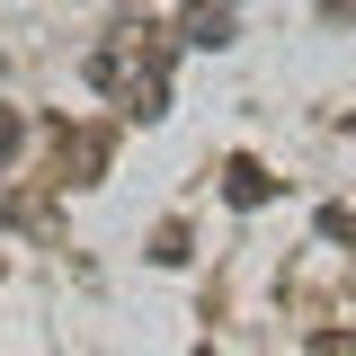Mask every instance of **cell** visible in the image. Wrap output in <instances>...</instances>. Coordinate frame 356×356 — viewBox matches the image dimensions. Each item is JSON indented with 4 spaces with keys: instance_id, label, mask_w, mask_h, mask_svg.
I'll return each mask as SVG.
<instances>
[{
    "instance_id": "obj_2",
    "label": "cell",
    "mask_w": 356,
    "mask_h": 356,
    "mask_svg": "<svg viewBox=\"0 0 356 356\" xmlns=\"http://www.w3.org/2000/svg\"><path fill=\"white\" fill-rule=\"evenodd\" d=\"M9 152H18V125H9V116H0V161H9Z\"/></svg>"
},
{
    "instance_id": "obj_1",
    "label": "cell",
    "mask_w": 356,
    "mask_h": 356,
    "mask_svg": "<svg viewBox=\"0 0 356 356\" xmlns=\"http://www.w3.org/2000/svg\"><path fill=\"white\" fill-rule=\"evenodd\" d=\"M222 196H232V205H267V196H276V178H267L259 161H232V170H222Z\"/></svg>"
}]
</instances>
